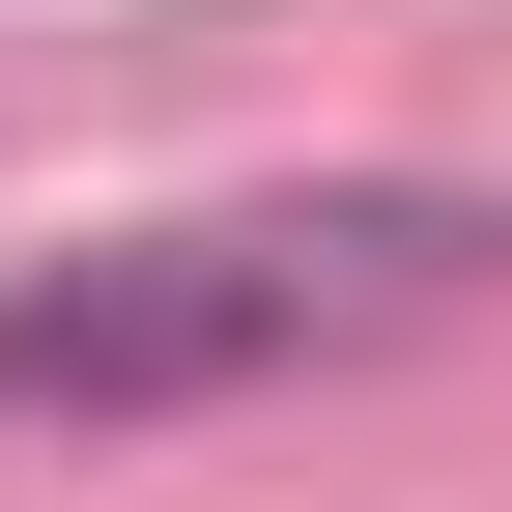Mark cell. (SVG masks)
Returning a JSON list of instances; mask_svg holds the SVG:
<instances>
[{
	"label": "cell",
	"instance_id": "1",
	"mask_svg": "<svg viewBox=\"0 0 512 512\" xmlns=\"http://www.w3.org/2000/svg\"><path fill=\"white\" fill-rule=\"evenodd\" d=\"M512 256V200H228V228H114V256H29L0 285V399L29 427H171V399H256V370H342L399 313H456Z\"/></svg>",
	"mask_w": 512,
	"mask_h": 512
}]
</instances>
